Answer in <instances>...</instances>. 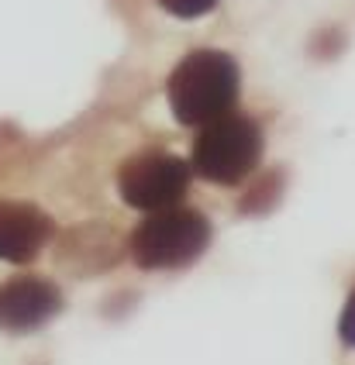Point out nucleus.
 <instances>
[{
    "label": "nucleus",
    "instance_id": "20e7f679",
    "mask_svg": "<svg viewBox=\"0 0 355 365\" xmlns=\"http://www.w3.org/2000/svg\"><path fill=\"white\" fill-rule=\"evenodd\" d=\"M190 186V165L166 152H145L121 165L118 173V193L121 200L138 210H166L183 200Z\"/></svg>",
    "mask_w": 355,
    "mask_h": 365
},
{
    "label": "nucleus",
    "instance_id": "423d86ee",
    "mask_svg": "<svg viewBox=\"0 0 355 365\" xmlns=\"http://www.w3.org/2000/svg\"><path fill=\"white\" fill-rule=\"evenodd\" d=\"M56 224L31 203L0 200V259L4 262H28L42 252L52 238Z\"/></svg>",
    "mask_w": 355,
    "mask_h": 365
},
{
    "label": "nucleus",
    "instance_id": "f03ea898",
    "mask_svg": "<svg viewBox=\"0 0 355 365\" xmlns=\"http://www.w3.org/2000/svg\"><path fill=\"white\" fill-rule=\"evenodd\" d=\"M210 242V224L197 210L166 207L152 210L131 235V255L142 269H180L190 265Z\"/></svg>",
    "mask_w": 355,
    "mask_h": 365
},
{
    "label": "nucleus",
    "instance_id": "7ed1b4c3",
    "mask_svg": "<svg viewBox=\"0 0 355 365\" xmlns=\"http://www.w3.org/2000/svg\"><path fill=\"white\" fill-rule=\"evenodd\" d=\"M262 135L245 114H221L217 121L204 124L193 142V169L217 186H235L259 165Z\"/></svg>",
    "mask_w": 355,
    "mask_h": 365
},
{
    "label": "nucleus",
    "instance_id": "39448f33",
    "mask_svg": "<svg viewBox=\"0 0 355 365\" xmlns=\"http://www.w3.org/2000/svg\"><path fill=\"white\" fill-rule=\"evenodd\" d=\"M63 307L59 289L38 279V276H21V279H11V283L0 286V331H35V327L48 324Z\"/></svg>",
    "mask_w": 355,
    "mask_h": 365
},
{
    "label": "nucleus",
    "instance_id": "6e6552de",
    "mask_svg": "<svg viewBox=\"0 0 355 365\" xmlns=\"http://www.w3.org/2000/svg\"><path fill=\"white\" fill-rule=\"evenodd\" d=\"M338 334H341V341H345V345L355 348V289H352V297L345 300V307H341V317H338Z\"/></svg>",
    "mask_w": 355,
    "mask_h": 365
},
{
    "label": "nucleus",
    "instance_id": "0eeeda50",
    "mask_svg": "<svg viewBox=\"0 0 355 365\" xmlns=\"http://www.w3.org/2000/svg\"><path fill=\"white\" fill-rule=\"evenodd\" d=\"M173 18H204L217 7V0H159Z\"/></svg>",
    "mask_w": 355,
    "mask_h": 365
},
{
    "label": "nucleus",
    "instance_id": "f257e3e1",
    "mask_svg": "<svg viewBox=\"0 0 355 365\" xmlns=\"http://www.w3.org/2000/svg\"><path fill=\"white\" fill-rule=\"evenodd\" d=\"M238 66L225 52H193L169 76V107L173 118L190 128H204L228 114L238 101Z\"/></svg>",
    "mask_w": 355,
    "mask_h": 365
}]
</instances>
